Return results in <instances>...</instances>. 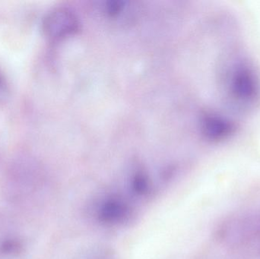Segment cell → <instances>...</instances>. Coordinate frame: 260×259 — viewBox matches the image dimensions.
<instances>
[{
  "mask_svg": "<svg viewBox=\"0 0 260 259\" xmlns=\"http://www.w3.org/2000/svg\"><path fill=\"white\" fill-rule=\"evenodd\" d=\"M79 23L76 15L65 8L55 9L44 21V30L51 38H63L77 30Z\"/></svg>",
  "mask_w": 260,
  "mask_h": 259,
  "instance_id": "1",
  "label": "cell"
},
{
  "mask_svg": "<svg viewBox=\"0 0 260 259\" xmlns=\"http://www.w3.org/2000/svg\"><path fill=\"white\" fill-rule=\"evenodd\" d=\"M24 249L22 241L16 237H6L0 241V255H18Z\"/></svg>",
  "mask_w": 260,
  "mask_h": 259,
  "instance_id": "2",
  "label": "cell"
}]
</instances>
